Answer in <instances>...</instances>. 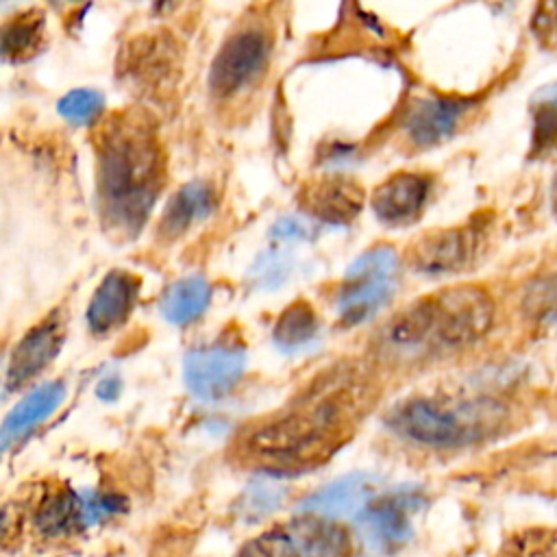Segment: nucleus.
<instances>
[{
    "instance_id": "1",
    "label": "nucleus",
    "mask_w": 557,
    "mask_h": 557,
    "mask_svg": "<svg viewBox=\"0 0 557 557\" xmlns=\"http://www.w3.org/2000/svg\"><path fill=\"white\" fill-rule=\"evenodd\" d=\"M361 405L363 389L355 379L326 381L294 409L248 433L244 455L272 472H298L318 466L348 437Z\"/></svg>"
},
{
    "instance_id": "2",
    "label": "nucleus",
    "mask_w": 557,
    "mask_h": 557,
    "mask_svg": "<svg viewBox=\"0 0 557 557\" xmlns=\"http://www.w3.org/2000/svg\"><path fill=\"white\" fill-rule=\"evenodd\" d=\"M98 196L104 224L135 235L163 185V154L154 128L139 113H117L100 131Z\"/></svg>"
},
{
    "instance_id": "3",
    "label": "nucleus",
    "mask_w": 557,
    "mask_h": 557,
    "mask_svg": "<svg viewBox=\"0 0 557 557\" xmlns=\"http://www.w3.org/2000/svg\"><path fill=\"white\" fill-rule=\"evenodd\" d=\"M494 322L490 294L474 285H457L431 294L381 329V350L394 359H424L459 350L481 339Z\"/></svg>"
},
{
    "instance_id": "4",
    "label": "nucleus",
    "mask_w": 557,
    "mask_h": 557,
    "mask_svg": "<svg viewBox=\"0 0 557 557\" xmlns=\"http://www.w3.org/2000/svg\"><path fill=\"white\" fill-rule=\"evenodd\" d=\"M503 420L505 407L490 398L457 403L413 398L398 405L389 413L387 424L411 442L435 448H453L492 435Z\"/></svg>"
},
{
    "instance_id": "5",
    "label": "nucleus",
    "mask_w": 557,
    "mask_h": 557,
    "mask_svg": "<svg viewBox=\"0 0 557 557\" xmlns=\"http://www.w3.org/2000/svg\"><path fill=\"white\" fill-rule=\"evenodd\" d=\"M398 255L387 246H376L359 255L344 274L337 292V313L346 324L370 320L394 294Z\"/></svg>"
},
{
    "instance_id": "6",
    "label": "nucleus",
    "mask_w": 557,
    "mask_h": 557,
    "mask_svg": "<svg viewBox=\"0 0 557 557\" xmlns=\"http://www.w3.org/2000/svg\"><path fill=\"white\" fill-rule=\"evenodd\" d=\"M246 370V348L242 342L220 337L207 346L185 355L183 376L187 389L200 398L215 403L233 392Z\"/></svg>"
},
{
    "instance_id": "7",
    "label": "nucleus",
    "mask_w": 557,
    "mask_h": 557,
    "mask_svg": "<svg viewBox=\"0 0 557 557\" xmlns=\"http://www.w3.org/2000/svg\"><path fill=\"white\" fill-rule=\"evenodd\" d=\"M124 509V500L115 494L94 490H61L50 494L37 509L35 524L48 537H63L89 529Z\"/></svg>"
},
{
    "instance_id": "8",
    "label": "nucleus",
    "mask_w": 557,
    "mask_h": 557,
    "mask_svg": "<svg viewBox=\"0 0 557 557\" xmlns=\"http://www.w3.org/2000/svg\"><path fill=\"white\" fill-rule=\"evenodd\" d=\"M270 57V37L261 28H242L233 33L215 54L209 70V89L220 98L244 91L265 67Z\"/></svg>"
},
{
    "instance_id": "9",
    "label": "nucleus",
    "mask_w": 557,
    "mask_h": 557,
    "mask_svg": "<svg viewBox=\"0 0 557 557\" xmlns=\"http://www.w3.org/2000/svg\"><path fill=\"white\" fill-rule=\"evenodd\" d=\"M416 503L418 500L407 494L372 500L357 516V531L363 544L376 553H394L405 546L413 535L409 511L416 507Z\"/></svg>"
},
{
    "instance_id": "10",
    "label": "nucleus",
    "mask_w": 557,
    "mask_h": 557,
    "mask_svg": "<svg viewBox=\"0 0 557 557\" xmlns=\"http://www.w3.org/2000/svg\"><path fill=\"white\" fill-rule=\"evenodd\" d=\"M479 246L472 226L442 228L416 239L409 250V265L422 274H448L466 268Z\"/></svg>"
},
{
    "instance_id": "11",
    "label": "nucleus",
    "mask_w": 557,
    "mask_h": 557,
    "mask_svg": "<svg viewBox=\"0 0 557 557\" xmlns=\"http://www.w3.org/2000/svg\"><path fill=\"white\" fill-rule=\"evenodd\" d=\"M65 329L59 315H48L33 326L13 348L7 366V389H15L37 376L61 350Z\"/></svg>"
},
{
    "instance_id": "12",
    "label": "nucleus",
    "mask_w": 557,
    "mask_h": 557,
    "mask_svg": "<svg viewBox=\"0 0 557 557\" xmlns=\"http://www.w3.org/2000/svg\"><path fill=\"white\" fill-rule=\"evenodd\" d=\"M374 490L376 485L370 474L352 472L307 496L298 509L326 520L357 518L374 500Z\"/></svg>"
},
{
    "instance_id": "13",
    "label": "nucleus",
    "mask_w": 557,
    "mask_h": 557,
    "mask_svg": "<svg viewBox=\"0 0 557 557\" xmlns=\"http://www.w3.org/2000/svg\"><path fill=\"white\" fill-rule=\"evenodd\" d=\"M431 181L416 172H398L383 181L372 194V211L374 215L389 226H403L413 222L426 198H429Z\"/></svg>"
},
{
    "instance_id": "14",
    "label": "nucleus",
    "mask_w": 557,
    "mask_h": 557,
    "mask_svg": "<svg viewBox=\"0 0 557 557\" xmlns=\"http://www.w3.org/2000/svg\"><path fill=\"white\" fill-rule=\"evenodd\" d=\"M139 294V278L126 270H111L96 287L89 307L87 324L96 335H107L124 324L135 307Z\"/></svg>"
},
{
    "instance_id": "15",
    "label": "nucleus",
    "mask_w": 557,
    "mask_h": 557,
    "mask_svg": "<svg viewBox=\"0 0 557 557\" xmlns=\"http://www.w3.org/2000/svg\"><path fill=\"white\" fill-rule=\"evenodd\" d=\"M472 107L466 98L450 96H429L411 104L405 115V131L409 139L418 146H433L450 137L463 117V113Z\"/></svg>"
},
{
    "instance_id": "16",
    "label": "nucleus",
    "mask_w": 557,
    "mask_h": 557,
    "mask_svg": "<svg viewBox=\"0 0 557 557\" xmlns=\"http://www.w3.org/2000/svg\"><path fill=\"white\" fill-rule=\"evenodd\" d=\"M361 202L363 194L359 185L342 176L322 178L313 183L302 196V205L311 215L335 224L350 222L359 213Z\"/></svg>"
},
{
    "instance_id": "17",
    "label": "nucleus",
    "mask_w": 557,
    "mask_h": 557,
    "mask_svg": "<svg viewBox=\"0 0 557 557\" xmlns=\"http://www.w3.org/2000/svg\"><path fill=\"white\" fill-rule=\"evenodd\" d=\"M65 398L63 383H46L24 396L4 418L2 422V448H9L11 442L26 435L30 429L41 424L48 416H52Z\"/></svg>"
},
{
    "instance_id": "18",
    "label": "nucleus",
    "mask_w": 557,
    "mask_h": 557,
    "mask_svg": "<svg viewBox=\"0 0 557 557\" xmlns=\"http://www.w3.org/2000/svg\"><path fill=\"white\" fill-rule=\"evenodd\" d=\"M215 207V191L205 181H191L185 183L168 202L159 231L165 237H178L189 226H194L198 220L207 218Z\"/></svg>"
},
{
    "instance_id": "19",
    "label": "nucleus",
    "mask_w": 557,
    "mask_h": 557,
    "mask_svg": "<svg viewBox=\"0 0 557 557\" xmlns=\"http://www.w3.org/2000/svg\"><path fill=\"white\" fill-rule=\"evenodd\" d=\"M289 533L305 557H346L350 553L348 533L320 516H305L289 524Z\"/></svg>"
},
{
    "instance_id": "20",
    "label": "nucleus",
    "mask_w": 557,
    "mask_h": 557,
    "mask_svg": "<svg viewBox=\"0 0 557 557\" xmlns=\"http://www.w3.org/2000/svg\"><path fill=\"white\" fill-rule=\"evenodd\" d=\"M211 300V287L202 276H185L161 296V315L172 324H187L202 315Z\"/></svg>"
},
{
    "instance_id": "21",
    "label": "nucleus",
    "mask_w": 557,
    "mask_h": 557,
    "mask_svg": "<svg viewBox=\"0 0 557 557\" xmlns=\"http://www.w3.org/2000/svg\"><path fill=\"white\" fill-rule=\"evenodd\" d=\"M531 157L542 159L557 148V81L540 87L531 98Z\"/></svg>"
},
{
    "instance_id": "22",
    "label": "nucleus",
    "mask_w": 557,
    "mask_h": 557,
    "mask_svg": "<svg viewBox=\"0 0 557 557\" xmlns=\"http://www.w3.org/2000/svg\"><path fill=\"white\" fill-rule=\"evenodd\" d=\"M318 333V318L309 302H292L274 324V342L283 350H298Z\"/></svg>"
},
{
    "instance_id": "23",
    "label": "nucleus",
    "mask_w": 557,
    "mask_h": 557,
    "mask_svg": "<svg viewBox=\"0 0 557 557\" xmlns=\"http://www.w3.org/2000/svg\"><path fill=\"white\" fill-rule=\"evenodd\" d=\"M44 37V20L39 13H22L2 26V54L9 61L33 57Z\"/></svg>"
},
{
    "instance_id": "24",
    "label": "nucleus",
    "mask_w": 557,
    "mask_h": 557,
    "mask_svg": "<svg viewBox=\"0 0 557 557\" xmlns=\"http://www.w3.org/2000/svg\"><path fill=\"white\" fill-rule=\"evenodd\" d=\"M237 557H305L289 529H270L248 540Z\"/></svg>"
},
{
    "instance_id": "25",
    "label": "nucleus",
    "mask_w": 557,
    "mask_h": 557,
    "mask_svg": "<svg viewBox=\"0 0 557 557\" xmlns=\"http://www.w3.org/2000/svg\"><path fill=\"white\" fill-rule=\"evenodd\" d=\"M524 311L542 324L557 326V274L531 283L524 294Z\"/></svg>"
},
{
    "instance_id": "26",
    "label": "nucleus",
    "mask_w": 557,
    "mask_h": 557,
    "mask_svg": "<svg viewBox=\"0 0 557 557\" xmlns=\"http://www.w3.org/2000/svg\"><path fill=\"white\" fill-rule=\"evenodd\" d=\"M285 498V490L272 481H252L242 496V516L244 520H261L276 507H281Z\"/></svg>"
},
{
    "instance_id": "27",
    "label": "nucleus",
    "mask_w": 557,
    "mask_h": 557,
    "mask_svg": "<svg viewBox=\"0 0 557 557\" xmlns=\"http://www.w3.org/2000/svg\"><path fill=\"white\" fill-rule=\"evenodd\" d=\"M59 113L72 122V124H87L91 120H96L100 115V111L104 109V96L96 89H72L67 91L59 104H57Z\"/></svg>"
},
{
    "instance_id": "28",
    "label": "nucleus",
    "mask_w": 557,
    "mask_h": 557,
    "mask_svg": "<svg viewBox=\"0 0 557 557\" xmlns=\"http://www.w3.org/2000/svg\"><path fill=\"white\" fill-rule=\"evenodd\" d=\"M531 28L544 48L557 50V2L537 4Z\"/></svg>"
},
{
    "instance_id": "29",
    "label": "nucleus",
    "mask_w": 557,
    "mask_h": 557,
    "mask_svg": "<svg viewBox=\"0 0 557 557\" xmlns=\"http://www.w3.org/2000/svg\"><path fill=\"white\" fill-rule=\"evenodd\" d=\"M98 396L102 400H115L117 394H120V381L115 376H109V379H102L100 385H98Z\"/></svg>"
},
{
    "instance_id": "30",
    "label": "nucleus",
    "mask_w": 557,
    "mask_h": 557,
    "mask_svg": "<svg viewBox=\"0 0 557 557\" xmlns=\"http://www.w3.org/2000/svg\"><path fill=\"white\" fill-rule=\"evenodd\" d=\"M274 235H278V237H300L302 226L296 220H283L281 224H276Z\"/></svg>"
},
{
    "instance_id": "31",
    "label": "nucleus",
    "mask_w": 557,
    "mask_h": 557,
    "mask_svg": "<svg viewBox=\"0 0 557 557\" xmlns=\"http://www.w3.org/2000/svg\"><path fill=\"white\" fill-rule=\"evenodd\" d=\"M550 211L557 218V174H555V178L550 183Z\"/></svg>"
}]
</instances>
